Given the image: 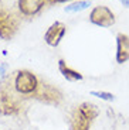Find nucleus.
Here are the masks:
<instances>
[{"label": "nucleus", "instance_id": "obj_14", "mask_svg": "<svg viewBox=\"0 0 129 130\" xmlns=\"http://www.w3.org/2000/svg\"><path fill=\"white\" fill-rule=\"evenodd\" d=\"M121 3H122L125 7H129V0H121Z\"/></svg>", "mask_w": 129, "mask_h": 130}, {"label": "nucleus", "instance_id": "obj_6", "mask_svg": "<svg viewBox=\"0 0 129 130\" xmlns=\"http://www.w3.org/2000/svg\"><path fill=\"white\" fill-rule=\"evenodd\" d=\"M67 32V26L61 21H55L48 27V30L44 34V41L48 44L50 47H57L61 42L62 37Z\"/></svg>", "mask_w": 129, "mask_h": 130}, {"label": "nucleus", "instance_id": "obj_2", "mask_svg": "<svg viewBox=\"0 0 129 130\" xmlns=\"http://www.w3.org/2000/svg\"><path fill=\"white\" fill-rule=\"evenodd\" d=\"M17 28H19V21H17L16 16L0 3V38H13Z\"/></svg>", "mask_w": 129, "mask_h": 130}, {"label": "nucleus", "instance_id": "obj_9", "mask_svg": "<svg viewBox=\"0 0 129 130\" xmlns=\"http://www.w3.org/2000/svg\"><path fill=\"white\" fill-rule=\"evenodd\" d=\"M92 120L88 119L82 112L80 110V107H77L72 112L71 117V130H89Z\"/></svg>", "mask_w": 129, "mask_h": 130}, {"label": "nucleus", "instance_id": "obj_16", "mask_svg": "<svg viewBox=\"0 0 129 130\" xmlns=\"http://www.w3.org/2000/svg\"><path fill=\"white\" fill-rule=\"evenodd\" d=\"M4 69H6V65H3V67H2V68H0V74H2V75L4 74Z\"/></svg>", "mask_w": 129, "mask_h": 130}, {"label": "nucleus", "instance_id": "obj_15", "mask_svg": "<svg viewBox=\"0 0 129 130\" xmlns=\"http://www.w3.org/2000/svg\"><path fill=\"white\" fill-rule=\"evenodd\" d=\"M64 2H71V0H54V3H64Z\"/></svg>", "mask_w": 129, "mask_h": 130}, {"label": "nucleus", "instance_id": "obj_11", "mask_svg": "<svg viewBox=\"0 0 129 130\" xmlns=\"http://www.w3.org/2000/svg\"><path fill=\"white\" fill-rule=\"evenodd\" d=\"M80 110L82 112V113L85 115V116L88 117V119H91V120H94L95 117L99 115V110H98V107L95 106V105L92 103H88V102H84V103H81L80 106Z\"/></svg>", "mask_w": 129, "mask_h": 130}, {"label": "nucleus", "instance_id": "obj_8", "mask_svg": "<svg viewBox=\"0 0 129 130\" xmlns=\"http://www.w3.org/2000/svg\"><path fill=\"white\" fill-rule=\"evenodd\" d=\"M129 61V36L119 32L116 36V62L123 64Z\"/></svg>", "mask_w": 129, "mask_h": 130}, {"label": "nucleus", "instance_id": "obj_13", "mask_svg": "<svg viewBox=\"0 0 129 130\" xmlns=\"http://www.w3.org/2000/svg\"><path fill=\"white\" fill-rule=\"evenodd\" d=\"M89 95H91V96H95V98H99L101 101H105V102H113V101H115V95L111 93V92H105V91H91Z\"/></svg>", "mask_w": 129, "mask_h": 130}, {"label": "nucleus", "instance_id": "obj_7", "mask_svg": "<svg viewBox=\"0 0 129 130\" xmlns=\"http://www.w3.org/2000/svg\"><path fill=\"white\" fill-rule=\"evenodd\" d=\"M45 3H47V0H19L17 7L23 16L33 17L44 7Z\"/></svg>", "mask_w": 129, "mask_h": 130}, {"label": "nucleus", "instance_id": "obj_4", "mask_svg": "<svg viewBox=\"0 0 129 130\" xmlns=\"http://www.w3.org/2000/svg\"><path fill=\"white\" fill-rule=\"evenodd\" d=\"M20 107H21V105L13 96V93L6 86H0V113L14 115L20 110Z\"/></svg>", "mask_w": 129, "mask_h": 130}, {"label": "nucleus", "instance_id": "obj_5", "mask_svg": "<svg viewBox=\"0 0 129 130\" xmlns=\"http://www.w3.org/2000/svg\"><path fill=\"white\" fill-rule=\"evenodd\" d=\"M34 98L40 99V101L44 102V103L57 105L58 102L61 101L62 96H61V93H60V91H58L57 88H54V86H51V85L43 82V84H40L37 92L34 93Z\"/></svg>", "mask_w": 129, "mask_h": 130}, {"label": "nucleus", "instance_id": "obj_1", "mask_svg": "<svg viewBox=\"0 0 129 130\" xmlns=\"http://www.w3.org/2000/svg\"><path fill=\"white\" fill-rule=\"evenodd\" d=\"M13 86L17 93L29 96V95H34L37 92V89L40 86V82L31 71L21 69V71H17L16 75H14Z\"/></svg>", "mask_w": 129, "mask_h": 130}, {"label": "nucleus", "instance_id": "obj_12", "mask_svg": "<svg viewBox=\"0 0 129 130\" xmlns=\"http://www.w3.org/2000/svg\"><path fill=\"white\" fill-rule=\"evenodd\" d=\"M89 6H91L89 2H87V0H81V2H75V3L67 6L65 7V11H67V13H78V11H82V10L88 9Z\"/></svg>", "mask_w": 129, "mask_h": 130}, {"label": "nucleus", "instance_id": "obj_10", "mask_svg": "<svg viewBox=\"0 0 129 130\" xmlns=\"http://www.w3.org/2000/svg\"><path fill=\"white\" fill-rule=\"evenodd\" d=\"M58 69H60V72H61V75L64 76L67 81L70 82H75V81H82V74L78 71H75V69H72L71 67H68L67 62L64 61V59H60L58 61Z\"/></svg>", "mask_w": 129, "mask_h": 130}, {"label": "nucleus", "instance_id": "obj_3", "mask_svg": "<svg viewBox=\"0 0 129 130\" xmlns=\"http://www.w3.org/2000/svg\"><path fill=\"white\" fill-rule=\"evenodd\" d=\"M89 21L99 27H111L115 24V14L112 13L109 7L97 6L89 13Z\"/></svg>", "mask_w": 129, "mask_h": 130}]
</instances>
